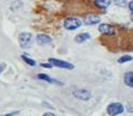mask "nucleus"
Returning a JSON list of instances; mask_svg holds the SVG:
<instances>
[{"mask_svg": "<svg viewBox=\"0 0 133 116\" xmlns=\"http://www.w3.org/2000/svg\"><path fill=\"white\" fill-rule=\"evenodd\" d=\"M128 7H129V9H130L131 12H133V0H132V1H130V2H129Z\"/></svg>", "mask_w": 133, "mask_h": 116, "instance_id": "18", "label": "nucleus"}, {"mask_svg": "<svg viewBox=\"0 0 133 116\" xmlns=\"http://www.w3.org/2000/svg\"><path fill=\"white\" fill-rule=\"evenodd\" d=\"M111 4V0H95V5L99 9H107Z\"/></svg>", "mask_w": 133, "mask_h": 116, "instance_id": "12", "label": "nucleus"}, {"mask_svg": "<svg viewBox=\"0 0 133 116\" xmlns=\"http://www.w3.org/2000/svg\"><path fill=\"white\" fill-rule=\"evenodd\" d=\"M114 2L118 7H127V4H129L128 0H114Z\"/></svg>", "mask_w": 133, "mask_h": 116, "instance_id": "15", "label": "nucleus"}, {"mask_svg": "<svg viewBox=\"0 0 133 116\" xmlns=\"http://www.w3.org/2000/svg\"><path fill=\"white\" fill-rule=\"evenodd\" d=\"M82 25V21L77 18H66L63 21V26L64 29L68 31H74Z\"/></svg>", "mask_w": 133, "mask_h": 116, "instance_id": "3", "label": "nucleus"}, {"mask_svg": "<svg viewBox=\"0 0 133 116\" xmlns=\"http://www.w3.org/2000/svg\"><path fill=\"white\" fill-rule=\"evenodd\" d=\"M131 60H133V57L131 55H123V56L118 58V64H124V63L131 62Z\"/></svg>", "mask_w": 133, "mask_h": 116, "instance_id": "14", "label": "nucleus"}, {"mask_svg": "<svg viewBox=\"0 0 133 116\" xmlns=\"http://www.w3.org/2000/svg\"><path fill=\"white\" fill-rule=\"evenodd\" d=\"M43 116H57L56 114H54V113H50V112H47V113H45Z\"/></svg>", "mask_w": 133, "mask_h": 116, "instance_id": "19", "label": "nucleus"}, {"mask_svg": "<svg viewBox=\"0 0 133 116\" xmlns=\"http://www.w3.org/2000/svg\"><path fill=\"white\" fill-rule=\"evenodd\" d=\"M124 111V106L120 102H114L110 103L107 106V114L109 116H117L122 114Z\"/></svg>", "mask_w": 133, "mask_h": 116, "instance_id": "1", "label": "nucleus"}, {"mask_svg": "<svg viewBox=\"0 0 133 116\" xmlns=\"http://www.w3.org/2000/svg\"><path fill=\"white\" fill-rule=\"evenodd\" d=\"M36 42H37V44L44 46V45H47V44H50L52 42V40H51V37L47 34H38L36 36Z\"/></svg>", "mask_w": 133, "mask_h": 116, "instance_id": "9", "label": "nucleus"}, {"mask_svg": "<svg viewBox=\"0 0 133 116\" xmlns=\"http://www.w3.org/2000/svg\"><path fill=\"white\" fill-rule=\"evenodd\" d=\"M72 95L75 99H77V100L88 101L92 97V93L90 90H86V89H76L72 92Z\"/></svg>", "mask_w": 133, "mask_h": 116, "instance_id": "4", "label": "nucleus"}, {"mask_svg": "<svg viewBox=\"0 0 133 116\" xmlns=\"http://www.w3.org/2000/svg\"><path fill=\"white\" fill-rule=\"evenodd\" d=\"M18 114H19V112H11V113H7V114H3V115H0V116H15Z\"/></svg>", "mask_w": 133, "mask_h": 116, "instance_id": "17", "label": "nucleus"}, {"mask_svg": "<svg viewBox=\"0 0 133 116\" xmlns=\"http://www.w3.org/2000/svg\"><path fill=\"white\" fill-rule=\"evenodd\" d=\"M0 71H1V69H0Z\"/></svg>", "mask_w": 133, "mask_h": 116, "instance_id": "21", "label": "nucleus"}, {"mask_svg": "<svg viewBox=\"0 0 133 116\" xmlns=\"http://www.w3.org/2000/svg\"><path fill=\"white\" fill-rule=\"evenodd\" d=\"M49 63H51L54 66L59 67V68H62V69H69V70L74 69V65L73 64L68 63V62H64V60H61V59L49 58Z\"/></svg>", "mask_w": 133, "mask_h": 116, "instance_id": "5", "label": "nucleus"}, {"mask_svg": "<svg viewBox=\"0 0 133 116\" xmlns=\"http://www.w3.org/2000/svg\"><path fill=\"white\" fill-rule=\"evenodd\" d=\"M123 82L125 86L133 89V71H127L123 75Z\"/></svg>", "mask_w": 133, "mask_h": 116, "instance_id": "10", "label": "nucleus"}, {"mask_svg": "<svg viewBox=\"0 0 133 116\" xmlns=\"http://www.w3.org/2000/svg\"><path fill=\"white\" fill-rule=\"evenodd\" d=\"M22 59H23L29 66H32V67H35V66H36V62H35V60L32 59V58H30L29 56H26L25 54L22 55Z\"/></svg>", "mask_w": 133, "mask_h": 116, "instance_id": "13", "label": "nucleus"}, {"mask_svg": "<svg viewBox=\"0 0 133 116\" xmlns=\"http://www.w3.org/2000/svg\"><path fill=\"white\" fill-rule=\"evenodd\" d=\"M41 66L44 68H52L54 67V65L51 63H43V64H41Z\"/></svg>", "mask_w": 133, "mask_h": 116, "instance_id": "16", "label": "nucleus"}, {"mask_svg": "<svg viewBox=\"0 0 133 116\" xmlns=\"http://www.w3.org/2000/svg\"><path fill=\"white\" fill-rule=\"evenodd\" d=\"M98 31L102 33V34H105V35H115V29L114 26L109 25V24H106V23H102L101 25L98 26Z\"/></svg>", "mask_w": 133, "mask_h": 116, "instance_id": "7", "label": "nucleus"}, {"mask_svg": "<svg viewBox=\"0 0 133 116\" xmlns=\"http://www.w3.org/2000/svg\"><path fill=\"white\" fill-rule=\"evenodd\" d=\"M37 78L39 79V80L46 81V82H48V83H51V84L62 86V82H60V81H58V80H56V79L51 78V77H49V76L46 75V74H39V75H37Z\"/></svg>", "mask_w": 133, "mask_h": 116, "instance_id": "8", "label": "nucleus"}, {"mask_svg": "<svg viewBox=\"0 0 133 116\" xmlns=\"http://www.w3.org/2000/svg\"><path fill=\"white\" fill-rule=\"evenodd\" d=\"M130 18H131V21H132V22H133V12H132V13H131V16H130Z\"/></svg>", "mask_w": 133, "mask_h": 116, "instance_id": "20", "label": "nucleus"}, {"mask_svg": "<svg viewBox=\"0 0 133 116\" xmlns=\"http://www.w3.org/2000/svg\"><path fill=\"white\" fill-rule=\"evenodd\" d=\"M83 22H84L85 25H95L97 23L101 22V16L97 15V14H86L83 19Z\"/></svg>", "mask_w": 133, "mask_h": 116, "instance_id": "6", "label": "nucleus"}, {"mask_svg": "<svg viewBox=\"0 0 133 116\" xmlns=\"http://www.w3.org/2000/svg\"><path fill=\"white\" fill-rule=\"evenodd\" d=\"M33 35L29 32H22L19 35V44L22 48H29L32 45Z\"/></svg>", "mask_w": 133, "mask_h": 116, "instance_id": "2", "label": "nucleus"}, {"mask_svg": "<svg viewBox=\"0 0 133 116\" xmlns=\"http://www.w3.org/2000/svg\"><path fill=\"white\" fill-rule=\"evenodd\" d=\"M91 38V35L88 34V33H80V34H77L75 37H74V41L75 43L77 44H82L86 41H88Z\"/></svg>", "mask_w": 133, "mask_h": 116, "instance_id": "11", "label": "nucleus"}]
</instances>
